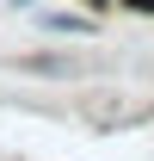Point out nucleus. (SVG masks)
<instances>
[{
	"label": "nucleus",
	"instance_id": "nucleus-2",
	"mask_svg": "<svg viewBox=\"0 0 154 161\" xmlns=\"http://www.w3.org/2000/svg\"><path fill=\"white\" fill-rule=\"evenodd\" d=\"M130 6H142V13H154V0H130Z\"/></svg>",
	"mask_w": 154,
	"mask_h": 161
},
{
	"label": "nucleus",
	"instance_id": "nucleus-1",
	"mask_svg": "<svg viewBox=\"0 0 154 161\" xmlns=\"http://www.w3.org/2000/svg\"><path fill=\"white\" fill-rule=\"evenodd\" d=\"M43 25H49V31H68V37H86V31H99V25L86 19V13H49Z\"/></svg>",
	"mask_w": 154,
	"mask_h": 161
}]
</instances>
